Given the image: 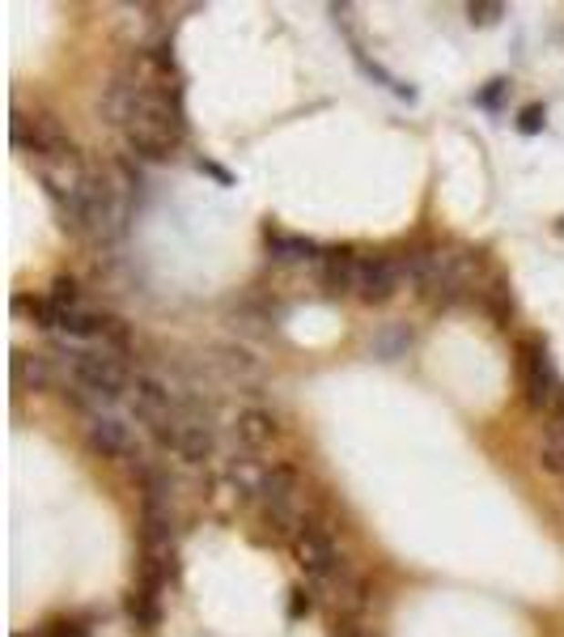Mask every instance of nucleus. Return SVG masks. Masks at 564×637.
<instances>
[{
  "label": "nucleus",
  "instance_id": "nucleus-1",
  "mask_svg": "<svg viewBox=\"0 0 564 637\" xmlns=\"http://www.w3.org/2000/svg\"><path fill=\"white\" fill-rule=\"evenodd\" d=\"M522 395L543 417H564V379L556 374L552 357L539 340L522 344Z\"/></svg>",
  "mask_w": 564,
  "mask_h": 637
},
{
  "label": "nucleus",
  "instance_id": "nucleus-2",
  "mask_svg": "<svg viewBox=\"0 0 564 637\" xmlns=\"http://www.w3.org/2000/svg\"><path fill=\"white\" fill-rule=\"evenodd\" d=\"M64 361L73 370V382L94 400H119L128 392V370L115 353L102 349H64Z\"/></svg>",
  "mask_w": 564,
  "mask_h": 637
},
{
  "label": "nucleus",
  "instance_id": "nucleus-3",
  "mask_svg": "<svg viewBox=\"0 0 564 637\" xmlns=\"http://www.w3.org/2000/svg\"><path fill=\"white\" fill-rule=\"evenodd\" d=\"M9 132H13V149L30 153L35 162L60 158V153L73 149V141H68V132L60 128V120H51V115H22V110H13Z\"/></svg>",
  "mask_w": 564,
  "mask_h": 637
},
{
  "label": "nucleus",
  "instance_id": "nucleus-4",
  "mask_svg": "<svg viewBox=\"0 0 564 637\" xmlns=\"http://www.w3.org/2000/svg\"><path fill=\"white\" fill-rule=\"evenodd\" d=\"M145 89H149V81L136 73V68H119V73L102 86V99H98L102 120L111 123V128H119V132H128V123L140 115Z\"/></svg>",
  "mask_w": 564,
  "mask_h": 637
},
{
  "label": "nucleus",
  "instance_id": "nucleus-5",
  "mask_svg": "<svg viewBox=\"0 0 564 637\" xmlns=\"http://www.w3.org/2000/svg\"><path fill=\"white\" fill-rule=\"evenodd\" d=\"M293 557H297V565L306 569V578L319 587V582H327V578L335 574L344 565V557H340V548H335V539H332V531L327 527H310V531H302V536L293 539Z\"/></svg>",
  "mask_w": 564,
  "mask_h": 637
},
{
  "label": "nucleus",
  "instance_id": "nucleus-6",
  "mask_svg": "<svg viewBox=\"0 0 564 637\" xmlns=\"http://www.w3.org/2000/svg\"><path fill=\"white\" fill-rule=\"evenodd\" d=\"M399 285H404V264H395V259H386V256L361 259L356 298H361L365 307H382V302H391V298L399 294Z\"/></svg>",
  "mask_w": 564,
  "mask_h": 637
},
{
  "label": "nucleus",
  "instance_id": "nucleus-7",
  "mask_svg": "<svg viewBox=\"0 0 564 637\" xmlns=\"http://www.w3.org/2000/svg\"><path fill=\"white\" fill-rule=\"evenodd\" d=\"M86 446L102 459H128L136 454V438L132 429L123 425L119 417H107V412H89L86 417Z\"/></svg>",
  "mask_w": 564,
  "mask_h": 637
},
{
  "label": "nucleus",
  "instance_id": "nucleus-8",
  "mask_svg": "<svg viewBox=\"0 0 564 637\" xmlns=\"http://www.w3.org/2000/svg\"><path fill=\"white\" fill-rule=\"evenodd\" d=\"M319 590H327V600L335 603V612L340 616H353L356 621V612H365V603H369V582H365V574L356 569L348 557H344V565L335 569L327 582H319Z\"/></svg>",
  "mask_w": 564,
  "mask_h": 637
},
{
  "label": "nucleus",
  "instance_id": "nucleus-9",
  "mask_svg": "<svg viewBox=\"0 0 564 637\" xmlns=\"http://www.w3.org/2000/svg\"><path fill=\"white\" fill-rule=\"evenodd\" d=\"M259 497L263 506H289V510H306V480L293 464H272L263 467V480H259ZM310 515V510H306Z\"/></svg>",
  "mask_w": 564,
  "mask_h": 637
},
{
  "label": "nucleus",
  "instance_id": "nucleus-10",
  "mask_svg": "<svg viewBox=\"0 0 564 637\" xmlns=\"http://www.w3.org/2000/svg\"><path fill=\"white\" fill-rule=\"evenodd\" d=\"M123 141H128V149L140 153V158L161 162V158H170L174 149H179L183 132H174V128H166V123H158V120H136L132 128L123 132Z\"/></svg>",
  "mask_w": 564,
  "mask_h": 637
},
{
  "label": "nucleus",
  "instance_id": "nucleus-11",
  "mask_svg": "<svg viewBox=\"0 0 564 637\" xmlns=\"http://www.w3.org/2000/svg\"><path fill=\"white\" fill-rule=\"evenodd\" d=\"M356 277H361V259H353L348 251H332V256H323V272L319 281L327 294H356Z\"/></svg>",
  "mask_w": 564,
  "mask_h": 637
},
{
  "label": "nucleus",
  "instance_id": "nucleus-12",
  "mask_svg": "<svg viewBox=\"0 0 564 637\" xmlns=\"http://www.w3.org/2000/svg\"><path fill=\"white\" fill-rule=\"evenodd\" d=\"M238 438H242L251 451H263V446H272V442L281 438V425H276V417L263 412V408H246V412H238Z\"/></svg>",
  "mask_w": 564,
  "mask_h": 637
},
{
  "label": "nucleus",
  "instance_id": "nucleus-13",
  "mask_svg": "<svg viewBox=\"0 0 564 637\" xmlns=\"http://www.w3.org/2000/svg\"><path fill=\"white\" fill-rule=\"evenodd\" d=\"M212 366L221 370L225 379H233V382H255L259 374H263L259 357H251L246 349H238V344H221V349H212Z\"/></svg>",
  "mask_w": 564,
  "mask_h": 637
},
{
  "label": "nucleus",
  "instance_id": "nucleus-14",
  "mask_svg": "<svg viewBox=\"0 0 564 637\" xmlns=\"http://www.w3.org/2000/svg\"><path fill=\"white\" fill-rule=\"evenodd\" d=\"M535 459H539L543 472L564 476V417H552L539 429V438H535Z\"/></svg>",
  "mask_w": 564,
  "mask_h": 637
},
{
  "label": "nucleus",
  "instance_id": "nucleus-15",
  "mask_svg": "<svg viewBox=\"0 0 564 637\" xmlns=\"http://www.w3.org/2000/svg\"><path fill=\"white\" fill-rule=\"evenodd\" d=\"M13 387L17 392H43V387H51V366L47 357L38 353H13Z\"/></svg>",
  "mask_w": 564,
  "mask_h": 637
},
{
  "label": "nucleus",
  "instance_id": "nucleus-16",
  "mask_svg": "<svg viewBox=\"0 0 564 637\" xmlns=\"http://www.w3.org/2000/svg\"><path fill=\"white\" fill-rule=\"evenodd\" d=\"M161 587H149V582H140V587L128 595V612H132L136 629H158L161 621Z\"/></svg>",
  "mask_w": 564,
  "mask_h": 637
},
{
  "label": "nucleus",
  "instance_id": "nucleus-17",
  "mask_svg": "<svg viewBox=\"0 0 564 637\" xmlns=\"http://www.w3.org/2000/svg\"><path fill=\"white\" fill-rule=\"evenodd\" d=\"M268 251L281 264H306L319 246L310 243V238H297V234H268Z\"/></svg>",
  "mask_w": 564,
  "mask_h": 637
},
{
  "label": "nucleus",
  "instance_id": "nucleus-18",
  "mask_svg": "<svg viewBox=\"0 0 564 637\" xmlns=\"http://www.w3.org/2000/svg\"><path fill=\"white\" fill-rule=\"evenodd\" d=\"M407 344H412V331H407L404 323H386V328L374 336V353H378L382 361H395V357L407 353Z\"/></svg>",
  "mask_w": 564,
  "mask_h": 637
},
{
  "label": "nucleus",
  "instance_id": "nucleus-19",
  "mask_svg": "<svg viewBox=\"0 0 564 637\" xmlns=\"http://www.w3.org/2000/svg\"><path fill=\"white\" fill-rule=\"evenodd\" d=\"M47 302L60 310H86V302H81V285L73 281V277H56L47 289Z\"/></svg>",
  "mask_w": 564,
  "mask_h": 637
},
{
  "label": "nucleus",
  "instance_id": "nucleus-20",
  "mask_svg": "<svg viewBox=\"0 0 564 637\" xmlns=\"http://www.w3.org/2000/svg\"><path fill=\"white\" fill-rule=\"evenodd\" d=\"M467 17L476 26H492L497 17H505V5H497V0H471V5H467Z\"/></svg>",
  "mask_w": 564,
  "mask_h": 637
},
{
  "label": "nucleus",
  "instance_id": "nucleus-21",
  "mask_svg": "<svg viewBox=\"0 0 564 637\" xmlns=\"http://www.w3.org/2000/svg\"><path fill=\"white\" fill-rule=\"evenodd\" d=\"M518 128H522V132H539V128H543V107H539V102L522 107V115H518Z\"/></svg>",
  "mask_w": 564,
  "mask_h": 637
},
{
  "label": "nucleus",
  "instance_id": "nucleus-22",
  "mask_svg": "<svg viewBox=\"0 0 564 637\" xmlns=\"http://www.w3.org/2000/svg\"><path fill=\"white\" fill-rule=\"evenodd\" d=\"M332 637H365V629L356 625L353 616H335V625H332Z\"/></svg>",
  "mask_w": 564,
  "mask_h": 637
},
{
  "label": "nucleus",
  "instance_id": "nucleus-23",
  "mask_svg": "<svg viewBox=\"0 0 564 637\" xmlns=\"http://www.w3.org/2000/svg\"><path fill=\"white\" fill-rule=\"evenodd\" d=\"M47 637H89V629L73 625V621H60V625H51V629H47Z\"/></svg>",
  "mask_w": 564,
  "mask_h": 637
},
{
  "label": "nucleus",
  "instance_id": "nucleus-24",
  "mask_svg": "<svg viewBox=\"0 0 564 637\" xmlns=\"http://www.w3.org/2000/svg\"><path fill=\"white\" fill-rule=\"evenodd\" d=\"M509 86V81H501V77H497V81H488V89H484V94H479V102H484V107H492V102L501 99V89Z\"/></svg>",
  "mask_w": 564,
  "mask_h": 637
},
{
  "label": "nucleus",
  "instance_id": "nucleus-25",
  "mask_svg": "<svg viewBox=\"0 0 564 637\" xmlns=\"http://www.w3.org/2000/svg\"><path fill=\"white\" fill-rule=\"evenodd\" d=\"M302 612H310V595H306V590H293V603H289V616H302Z\"/></svg>",
  "mask_w": 564,
  "mask_h": 637
},
{
  "label": "nucleus",
  "instance_id": "nucleus-26",
  "mask_svg": "<svg viewBox=\"0 0 564 637\" xmlns=\"http://www.w3.org/2000/svg\"><path fill=\"white\" fill-rule=\"evenodd\" d=\"M200 166H204V171H209V174H212V179H221V183H225V187H230V183H233V179H230V174H225V171H221V166H217V162H200Z\"/></svg>",
  "mask_w": 564,
  "mask_h": 637
},
{
  "label": "nucleus",
  "instance_id": "nucleus-27",
  "mask_svg": "<svg viewBox=\"0 0 564 637\" xmlns=\"http://www.w3.org/2000/svg\"><path fill=\"white\" fill-rule=\"evenodd\" d=\"M556 230H560V234H564V217H560V221H556Z\"/></svg>",
  "mask_w": 564,
  "mask_h": 637
}]
</instances>
